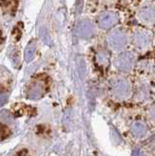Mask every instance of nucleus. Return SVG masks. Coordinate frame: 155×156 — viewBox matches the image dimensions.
Segmentation results:
<instances>
[{"instance_id":"obj_1","label":"nucleus","mask_w":155,"mask_h":156,"mask_svg":"<svg viewBox=\"0 0 155 156\" xmlns=\"http://www.w3.org/2000/svg\"><path fill=\"white\" fill-rule=\"evenodd\" d=\"M42 94H43V90H42V86L39 83H35V84H33L30 88V90H28V98L31 100H38L40 99L42 97Z\"/></svg>"},{"instance_id":"obj_2","label":"nucleus","mask_w":155,"mask_h":156,"mask_svg":"<svg viewBox=\"0 0 155 156\" xmlns=\"http://www.w3.org/2000/svg\"><path fill=\"white\" fill-rule=\"evenodd\" d=\"M35 55V44L33 42H30L26 46L25 50V60L26 62H30Z\"/></svg>"},{"instance_id":"obj_3","label":"nucleus","mask_w":155,"mask_h":156,"mask_svg":"<svg viewBox=\"0 0 155 156\" xmlns=\"http://www.w3.org/2000/svg\"><path fill=\"white\" fill-rule=\"evenodd\" d=\"M0 121L6 124H12L14 122V118L8 110H2L0 112Z\"/></svg>"},{"instance_id":"obj_4","label":"nucleus","mask_w":155,"mask_h":156,"mask_svg":"<svg viewBox=\"0 0 155 156\" xmlns=\"http://www.w3.org/2000/svg\"><path fill=\"white\" fill-rule=\"evenodd\" d=\"M1 5H3L7 10H15L18 5V0H1Z\"/></svg>"},{"instance_id":"obj_5","label":"nucleus","mask_w":155,"mask_h":156,"mask_svg":"<svg viewBox=\"0 0 155 156\" xmlns=\"http://www.w3.org/2000/svg\"><path fill=\"white\" fill-rule=\"evenodd\" d=\"M9 135V130L6 128L5 126H3L2 124H0V140L5 139L6 136Z\"/></svg>"},{"instance_id":"obj_6","label":"nucleus","mask_w":155,"mask_h":156,"mask_svg":"<svg viewBox=\"0 0 155 156\" xmlns=\"http://www.w3.org/2000/svg\"><path fill=\"white\" fill-rule=\"evenodd\" d=\"M8 100V96L4 93H0V106H2L3 105H5Z\"/></svg>"}]
</instances>
